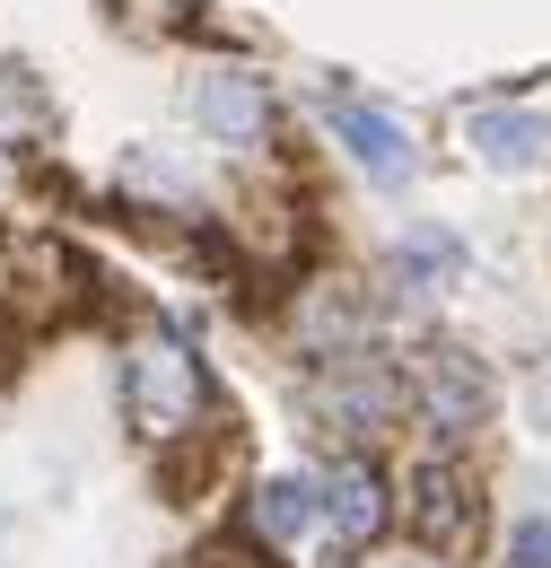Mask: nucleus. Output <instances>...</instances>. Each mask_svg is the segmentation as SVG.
Listing matches in <instances>:
<instances>
[{"label": "nucleus", "mask_w": 551, "mask_h": 568, "mask_svg": "<svg viewBox=\"0 0 551 568\" xmlns=\"http://www.w3.org/2000/svg\"><path fill=\"white\" fill-rule=\"evenodd\" d=\"M106 18L140 44H219V9L210 0H106Z\"/></svg>", "instance_id": "obj_14"}, {"label": "nucleus", "mask_w": 551, "mask_h": 568, "mask_svg": "<svg viewBox=\"0 0 551 568\" xmlns=\"http://www.w3.org/2000/svg\"><path fill=\"white\" fill-rule=\"evenodd\" d=\"M490 568H551V498H499V534H490Z\"/></svg>", "instance_id": "obj_15"}, {"label": "nucleus", "mask_w": 551, "mask_h": 568, "mask_svg": "<svg viewBox=\"0 0 551 568\" xmlns=\"http://www.w3.org/2000/svg\"><path fill=\"white\" fill-rule=\"evenodd\" d=\"M350 568H447V560H420L403 542H385V551H368V560H350Z\"/></svg>", "instance_id": "obj_16"}, {"label": "nucleus", "mask_w": 551, "mask_h": 568, "mask_svg": "<svg viewBox=\"0 0 551 568\" xmlns=\"http://www.w3.org/2000/svg\"><path fill=\"white\" fill-rule=\"evenodd\" d=\"M368 281H377V297L394 306V324H403V333H438V315L473 288V236H464L455 219L420 211V219H403V227H385V236H377Z\"/></svg>", "instance_id": "obj_8"}, {"label": "nucleus", "mask_w": 551, "mask_h": 568, "mask_svg": "<svg viewBox=\"0 0 551 568\" xmlns=\"http://www.w3.org/2000/svg\"><path fill=\"white\" fill-rule=\"evenodd\" d=\"M9 175H18V158H9V149H0V193H9Z\"/></svg>", "instance_id": "obj_17"}, {"label": "nucleus", "mask_w": 551, "mask_h": 568, "mask_svg": "<svg viewBox=\"0 0 551 568\" xmlns=\"http://www.w3.org/2000/svg\"><path fill=\"white\" fill-rule=\"evenodd\" d=\"M114 420L140 455L176 481V498H193V473H219L237 455V403L228 376L210 367L202 333L167 306H149L132 324H114Z\"/></svg>", "instance_id": "obj_1"}, {"label": "nucleus", "mask_w": 551, "mask_h": 568, "mask_svg": "<svg viewBox=\"0 0 551 568\" xmlns=\"http://www.w3.org/2000/svg\"><path fill=\"white\" fill-rule=\"evenodd\" d=\"M307 123H315V141L333 149V166H342L359 193H377V202L420 193V175H429V141H420V123L403 114V105L324 79V88H307Z\"/></svg>", "instance_id": "obj_7"}, {"label": "nucleus", "mask_w": 551, "mask_h": 568, "mask_svg": "<svg viewBox=\"0 0 551 568\" xmlns=\"http://www.w3.org/2000/svg\"><path fill=\"white\" fill-rule=\"evenodd\" d=\"M403 351H412V342L289 367V420L315 437V455H333V446H377V455H394V437L412 428V358Z\"/></svg>", "instance_id": "obj_2"}, {"label": "nucleus", "mask_w": 551, "mask_h": 568, "mask_svg": "<svg viewBox=\"0 0 551 568\" xmlns=\"http://www.w3.org/2000/svg\"><path fill=\"white\" fill-rule=\"evenodd\" d=\"M315 490H324V568H350V560H368V551L394 542V516H403L394 455L333 446V455H315Z\"/></svg>", "instance_id": "obj_9"}, {"label": "nucleus", "mask_w": 551, "mask_h": 568, "mask_svg": "<svg viewBox=\"0 0 551 568\" xmlns=\"http://www.w3.org/2000/svg\"><path fill=\"white\" fill-rule=\"evenodd\" d=\"M237 542L272 568H298L324 551V490H315V455L307 464H263L246 473V498H237Z\"/></svg>", "instance_id": "obj_11"}, {"label": "nucleus", "mask_w": 551, "mask_h": 568, "mask_svg": "<svg viewBox=\"0 0 551 568\" xmlns=\"http://www.w3.org/2000/svg\"><path fill=\"white\" fill-rule=\"evenodd\" d=\"M184 132L228 175H280L289 166V88L246 53H202L184 71Z\"/></svg>", "instance_id": "obj_3"}, {"label": "nucleus", "mask_w": 551, "mask_h": 568, "mask_svg": "<svg viewBox=\"0 0 551 568\" xmlns=\"http://www.w3.org/2000/svg\"><path fill=\"white\" fill-rule=\"evenodd\" d=\"M403 358H412V437H420V446L482 455L490 437L508 428V367H499L482 342L420 333Z\"/></svg>", "instance_id": "obj_6"}, {"label": "nucleus", "mask_w": 551, "mask_h": 568, "mask_svg": "<svg viewBox=\"0 0 551 568\" xmlns=\"http://www.w3.org/2000/svg\"><path fill=\"white\" fill-rule=\"evenodd\" d=\"M455 158L490 175V184H534L551 166V105L534 88H482V97H464L455 105Z\"/></svg>", "instance_id": "obj_10"}, {"label": "nucleus", "mask_w": 551, "mask_h": 568, "mask_svg": "<svg viewBox=\"0 0 551 568\" xmlns=\"http://www.w3.org/2000/svg\"><path fill=\"white\" fill-rule=\"evenodd\" d=\"M385 342H403V324H394V306L377 297L368 281V263L342 272V263H307V272H289L272 297V351L289 367H315V358H350V351H385Z\"/></svg>", "instance_id": "obj_5"}, {"label": "nucleus", "mask_w": 551, "mask_h": 568, "mask_svg": "<svg viewBox=\"0 0 551 568\" xmlns=\"http://www.w3.org/2000/svg\"><path fill=\"white\" fill-rule=\"evenodd\" d=\"M394 490H403V516H394V542L420 551V560H490V534H499V490H490L482 455H455V446H412L394 464Z\"/></svg>", "instance_id": "obj_4"}, {"label": "nucleus", "mask_w": 551, "mask_h": 568, "mask_svg": "<svg viewBox=\"0 0 551 568\" xmlns=\"http://www.w3.org/2000/svg\"><path fill=\"white\" fill-rule=\"evenodd\" d=\"M114 211L167 219V227H210V219H219L202 166H193L184 149H167V141H132L114 158Z\"/></svg>", "instance_id": "obj_12"}, {"label": "nucleus", "mask_w": 551, "mask_h": 568, "mask_svg": "<svg viewBox=\"0 0 551 568\" xmlns=\"http://www.w3.org/2000/svg\"><path fill=\"white\" fill-rule=\"evenodd\" d=\"M53 141H62V97L44 88V71H36V62L0 53V149L27 166V158H44Z\"/></svg>", "instance_id": "obj_13"}]
</instances>
